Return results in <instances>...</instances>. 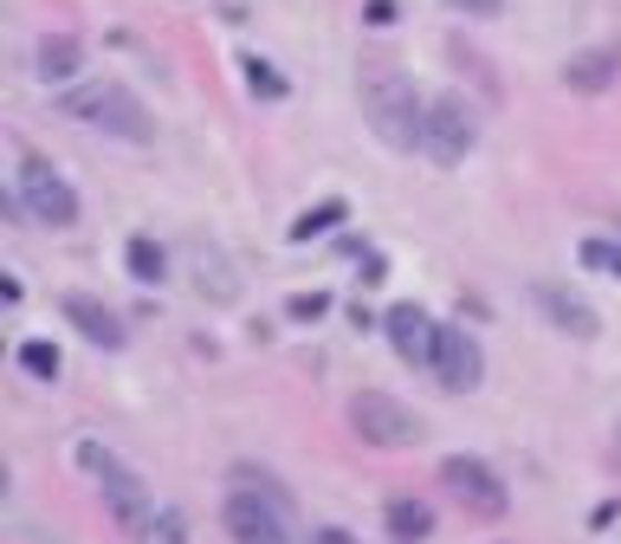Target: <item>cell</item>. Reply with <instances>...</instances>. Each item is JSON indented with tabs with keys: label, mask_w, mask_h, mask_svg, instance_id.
<instances>
[{
	"label": "cell",
	"mask_w": 621,
	"mask_h": 544,
	"mask_svg": "<svg viewBox=\"0 0 621 544\" xmlns=\"http://www.w3.org/2000/svg\"><path fill=\"white\" fill-rule=\"evenodd\" d=\"M615 72H621V52L615 46H595V52H577V59L563 66V84H570V91H609Z\"/></svg>",
	"instance_id": "cell-13"
},
{
	"label": "cell",
	"mask_w": 621,
	"mask_h": 544,
	"mask_svg": "<svg viewBox=\"0 0 621 544\" xmlns=\"http://www.w3.org/2000/svg\"><path fill=\"white\" fill-rule=\"evenodd\" d=\"M583 266L621 279V240H583Z\"/></svg>",
	"instance_id": "cell-20"
},
{
	"label": "cell",
	"mask_w": 621,
	"mask_h": 544,
	"mask_svg": "<svg viewBox=\"0 0 621 544\" xmlns=\"http://www.w3.org/2000/svg\"><path fill=\"white\" fill-rule=\"evenodd\" d=\"M343 214H350L343 201H318V208H304V214H298V221H292V240H298V246H304V240H318V233H330V228H337V221H343Z\"/></svg>",
	"instance_id": "cell-16"
},
{
	"label": "cell",
	"mask_w": 621,
	"mask_h": 544,
	"mask_svg": "<svg viewBox=\"0 0 621 544\" xmlns=\"http://www.w3.org/2000/svg\"><path fill=\"white\" fill-rule=\"evenodd\" d=\"M440 486H447V500L460 505L467 518H505V505H512L505 480L485 461H473V454H447L440 461Z\"/></svg>",
	"instance_id": "cell-5"
},
{
	"label": "cell",
	"mask_w": 621,
	"mask_h": 544,
	"mask_svg": "<svg viewBox=\"0 0 621 544\" xmlns=\"http://www.w3.org/2000/svg\"><path fill=\"white\" fill-rule=\"evenodd\" d=\"M382 331H389V344H395V356H402V363H414V370H434L440 324L421 305H389V311H382Z\"/></svg>",
	"instance_id": "cell-10"
},
{
	"label": "cell",
	"mask_w": 621,
	"mask_h": 544,
	"mask_svg": "<svg viewBox=\"0 0 621 544\" xmlns=\"http://www.w3.org/2000/svg\"><path fill=\"white\" fill-rule=\"evenodd\" d=\"M20 208L33 214L39 228H78V194L46 155H27V162H20Z\"/></svg>",
	"instance_id": "cell-7"
},
{
	"label": "cell",
	"mask_w": 621,
	"mask_h": 544,
	"mask_svg": "<svg viewBox=\"0 0 621 544\" xmlns=\"http://www.w3.org/2000/svg\"><path fill=\"white\" fill-rule=\"evenodd\" d=\"M20 370H27V376H39V383H59V370H66V356H59V350L52 344H20Z\"/></svg>",
	"instance_id": "cell-18"
},
{
	"label": "cell",
	"mask_w": 621,
	"mask_h": 544,
	"mask_svg": "<svg viewBox=\"0 0 621 544\" xmlns=\"http://www.w3.org/2000/svg\"><path fill=\"white\" fill-rule=\"evenodd\" d=\"M78 66H84V46H78L72 33H46V39H39V78H46V84H66Z\"/></svg>",
	"instance_id": "cell-15"
},
{
	"label": "cell",
	"mask_w": 621,
	"mask_h": 544,
	"mask_svg": "<svg viewBox=\"0 0 621 544\" xmlns=\"http://www.w3.org/2000/svg\"><path fill=\"white\" fill-rule=\"evenodd\" d=\"M363 20H369V27H395V0H369Z\"/></svg>",
	"instance_id": "cell-23"
},
{
	"label": "cell",
	"mask_w": 621,
	"mask_h": 544,
	"mask_svg": "<svg viewBox=\"0 0 621 544\" xmlns=\"http://www.w3.org/2000/svg\"><path fill=\"white\" fill-rule=\"evenodd\" d=\"M247 91H253V98H266V104H279V98H286V78L272 72L266 59H247Z\"/></svg>",
	"instance_id": "cell-19"
},
{
	"label": "cell",
	"mask_w": 621,
	"mask_h": 544,
	"mask_svg": "<svg viewBox=\"0 0 621 544\" xmlns=\"http://www.w3.org/2000/svg\"><path fill=\"white\" fill-rule=\"evenodd\" d=\"M363 117L369 130L389 143V150H421V130H428V98L414 91V78L395 66H363Z\"/></svg>",
	"instance_id": "cell-1"
},
{
	"label": "cell",
	"mask_w": 621,
	"mask_h": 544,
	"mask_svg": "<svg viewBox=\"0 0 621 544\" xmlns=\"http://www.w3.org/2000/svg\"><path fill=\"white\" fill-rule=\"evenodd\" d=\"M130 272H137L143 285H156V279L169 272V253H162V246H156L149 233H137V240H130Z\"/></svg>",
	"instance_id": "cell-17"
},
{
	"label": "cell",
	"mask_w": 621,
	"mask_h": 544,
	"mask_svg": "<svg viewBox=\"0 0 621 544\" xmlns=\"http://www.w3.org/2000/svg\"><path fill=\"white\" fill-rule=\"evenodd\" d=\"M59 311L72 318V324L84 331V338H91V344H104V350L123 344V324H117V311H110L104 299H91V292H66V299H59Z\"/></svg>",
	"instance_id": "cell-12"
},
{
	"label": "cell",
	"mask_w": 621,
	"mask_h": 544,
	"mask_svg": "<svg viewBox=\"0 0 621 544\" xmlns=\"http://www.w3.org/2000/svg\"><path fill=\"white\" fill-rule=\"evenodd\" d=\"M286 311H292L298 324H311V318H324V311H330V299H324V292H298V299H292Z\"/></svg>",
	"instance_id": "cell-21"
},
{
	"label": "cell",
	"mask_w": 621,
	"mask_h": 544,
	"mask_svg": "<svg viewBox=\"0 0 621 544\" xmlns=\"http://www.w3.org/2000/svg\"><path fill=\"white\" fill-rule=\"evenodd\" d=\"M479 143V117L473 104L460 98V91H447L428 104V130H421V155H434V162H460V155Z\"/></svg>",
	"instance_id": "cell-8"
},
{
	"label": "cell",
	"mask_w": 621,
	"mask_h": 544,
	"mask_svg": "<svg viewBox=\"0 0 621 544\" xmlns=\"http://www.w3.org/2000/svg\"><path fill=\"white\" fill-rule=\"evenodd\" d=\"M66 117L104 130V137H123V143H149V137H156L143 98H137L130 84H117V78H98V84H84V91H66Z\"/></svg>",
	"instance_id": "cell-2"
},
{
	"label": "cell",
	"mask_w": 621,
	"mask_h": 544,
	"mask_svg": "<svg viewBox=\"0 0 621 544\" xmlns=\"http://www.w3.org/2000/svg\"><path fill=\"white\" fill-rule=\"evenodd\" d=\"M311 544H363V538H350V532H337V525H330V532H311Z\"/></svg>",
	"instance_id": "cell-24"
},
{
	"label": "cell",
	"mask_w": 621,
	"mask_h": 544,
	"mask_svg": "<svg viewBox=\"0 0 621 544\" xmlns=\"http://www.w3.org/2000/svg\"><path fill=\"white\" fill-rule=\"evenodd\" d=\"M531 299H538V311H544L557 331H570V338H595L602 331V318H595V305H589L583 292H570V285H557V279H531Z\"/></svg>",
	"instance_id": "cell-11"
},
{
	"label": "cell",
	"mask_w": 621,
	"mask_h": 544,
	"mask_svg": "<svg viewBox=\"0 0 621 544\" xmlns=\"http://www.w3.org/2000/svg\"><path fill=\"white\" fill-rule=\"evenodd\" d=\"M382 525H389L395 544H421V538H434V505L428 500H389Z\"/></svg>",
	"instance_id": "cell-14"
},
{
	"label": "cell",
	"mask_w": 621,
	"mask_h": 544,
	"mask_svg": "<svg viewBox=\"0 0 621 544\" xmlns=\"http://www.w3.org/2000/svg\"><path fill=\"white\" fill-rule=\"evenodd\" d=\"M460 13H473V20H499L505 13V0H453Z\"/></svg>",
	"instance_id": "cell-22"
},
{
	"label": "cell",
	"mask_w": 621,
	"mask_h": 544,
	"mask_svg": "<svg viewBox=\"0 0 621 544\" xmlns=\"http://www.w3.org/2000/svg\"><path fill=\"white\" fill-rule=\"evenodd\" d=\"M434 376H440V389H453V395L479 389V376H485V356H479V338H473V331L440 324V338H434Z\"/></svg>",
	"instance_id": "cell-9"
},
{
	"label": "cell",
	"mask_w": 621,
	"mask_h": 544,
	"mask_svg": "<svg viewBox=\"0 0 621 544\" xmlns=\"http://www.w3.org/2000/svg\"><path fill=\"white\" fill-rule=\"evenodd\" d=\"M227 538L233 544H292V518H286V493L272 480H247L240 493H227Z\"/></svg>",
	"instance_id": "cell-4"
},
{
	"label": "cell",
	"mask_w": 621,
	"mask_h": 544,
	"mask_svg": "<svg viewBox=\"0 0 621 544\" xmlns=\"http://www.w3.org/2000/svg\"><path fill=\"white\" fill-rule=\"evenodd\" d=\"M615 461H621V441H615Z\"/></svg>",
	"instance_id": "cell-25"
},
{
	"label": "cell",
	"mask_w": 621,
	"mask_h": 544,
	"mask_svg": "<svg viewBox=\"0 0 621 544\" xmlns=\"http://www.w3.org/2000/svg\"><path fill=\"white\" fill-rule=\"evenodd\" d=\"M350 427L363 434L369 447H414L428 427L414 409H402L395 395H382V389H363V395H350Z\"/></svg>",
	"instance_id": "cell-6"
},
{
	"label": "cell",
	"mask_w": 621,
	"mask_h": 544,
	"mask_svg": "<svg viewBox=\"0 0 621 544\" xmlns=\"http://www.w3.org/2000/svg\"><path fill=\"white\" fill-rule=\"evenodd\" d=\"M78 461L91 466V480H98L104 505L117 512V525H123V532H137V538H149V525H156V505H149L143 480H137L130 466L117 461L110 447H98V441H84V447H78Z\"/></svg>",
	"instance_id": "cell-3"
}]
</instances>
